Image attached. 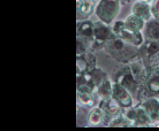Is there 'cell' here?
Here are the masks:
<instances>
[{
  "mask_svg": "<svg viewBox=\"0 0 159 131\" xmlns=\"http://www.w3.org/2000/svg\"><path fill=\"white\" fill-rule=\"evenodd\" d=\"M117 36L132 45L136 46L138 48H140L145 41L144 35L142 32H134L126 29L122 30L119 34L117 35Z\"/></svg>",
  "mask_w": 159,
  "mask_h": 131,
  "instance_id": "9a60e30c",
  "label": "cell"
},
{
  "mask_svg": "<svg viewBox=\"0 0 159 131\" xmlns=\"http://www.w3.org/2000/svg\"><path fill=\"white\" fill-rule=\"evenodd\" d=\"M119 2H120L121 6H125V5L130 4L131 2H132V0H119Z\"/></svg>",
  "mask_w": 159,
  "mask_h": 131,
  "instance_id": "484cf974",
  "label": "cell"
},
{
  "mask_svg": "<svg viewBox=\"0 0 159 131\" xmlns=\"http://www.w3.org/2000/svg\"><path fill=\"white\" fill-rule=\"evenodd\" d=\"M120 6L119 0H100L95 12L99 21L111 25L119 15Z\"/></svg>",
  "mask_w": 159,
  "mask_h": 131,
  "instance_id": "3957f363",
  "label": "cell"
},
{
  "mask_svg": "<svg viewBox=\"0 0 159 131\" xmlns=\"http://www.w3.org/2000/svg\"><path fill=\"white\" fill-rule=\"evenodd\" d=\"M76 62L77 74H88L97 67V58L91 51L77 56Z\"/></svg>",
  "mask_w": 159,
  "mask_h": 131,
  "instance_id": "4fadbf2b",
  "label": "cell"
},
{
  "mask_svg": "<svg viewBox=\"0 0 159 131\" xmlns=\"http://www.w3.org/2000/svg\"><path fill=\"white\" fill-rule=\"evenodd\" d=\"M159 54V42L157 41H144L139 48V55L146 68H148L150 62Z\"/></svg>",
  "mask_w": 159,
  "mask_h": 131,
  "instance_id": "52a82bcc",
  "label": "cell"
},
{
  "mask_svg": "<svg viewBox=\"0 0 159 131\" xmlns=\"http://www.w3.org/2000/svg\"><path fill=\"white\" fill-rule=\"evenodd\" d=\"M144 35L147 40L159 42V18H152L150 21L146 22Z\"/></svg>",
  "mask_w": 159,
  "mask_h": 131,
  "instance_id": "ac0fdd59",
  "label": "cell"
},
{
  "mask_svg": "<svg viewBox=\"0 0 159 131\" xmlns=\"http://www.w3.org/2000/svg\"><path fill=\"white\" fill-rule=\"evenodd\" d=\"M99 106L104 113V123H107V125L115 117L123 113V108L116 102L114 98H111L109 100H101Z\"/></svg>",
  "mask_w": 159,
  "mask_h": 131,
  "instance_id": "7c38bea8",
  "label": "cell"
},
{
  "mask_svg": "<svg viewBox=\"0 0 159 131\" xmlns=\"http://www.w3.org/2000/svg\"><path fill=\"white\" fill-rule=\"evenodd\" d=\"M112 98H114L123 109L134 106V97L131 95L130 92L125 87L115 82H113Z\"/></svg>",
  "mask_w": 159,
  "mask_h": 131,
  "instance_id": "9c48e42d",
  "label": "cell"
},
{
  "mask_svg": "<svg viewBox=\"0 0 159 131\" xmlns=\"http://www.w3.org/2000/svg\"><path fill=\"white\" fill-rule=\"evenodd\" d=\"M150 8L153 18H159V0H152L150 3Z\"/></svg>",
  "mask_w": 159,
  "mask_h": 131,
  "instance_id": "cb8c5ba5",
  "label": "cell"
},
{
  "mask_svg": "<svg viewBox=\"0 0 159 131\" xmlns=\"http://www.w3.org/2000/svg\"><path fill=\"white\" fill-rule=\"evenodd\" d=\"M117 35L113 32L112 28L101 21L94 22V44L92 50L97 51L104 48L109 41L113 39Z\"/></svg>",
  "mask_w": 159,
  "mask_h": 131,
  "instance_id": "277c9868",
  "label": "cell"
},
{
  "mask_svg": "<svg viewBox=\"0 0 159 131\" xmlns=\"http://www.w3.org/2000/svg\"><path fill=\"white\" fill-rule=\"evenodd\" d=\"M87 122L89 126H99L104 122V113L102 109L98 106H94L87 117Z\"/></svg>",
  "mask_w": 159,
  "mask_h": 131,
  "instance_id": "44dd1931",
  "label": "cell"
},
{
  "mask_svg": "<svg viewBox=\"0 0 159 131\" xmlns=\"http://www.w3.org/2000/svg\"><path fill=\"white\" fill-rule=\"evenodd\" d=\"M157 99H158V100H159V94H158V95H157Z\"/></svg>",
  "mask_w": 159,
  "mask_h": 131,
  "instance_id": "83f0119b",
  "label": "cell"
},
{
  "mask_svg": "<svg viewBox=\"0 0 159 131\" xmlns=\"http://www.w3.org/2000/svg\"><path fill=\"white\" fill-rule=\"evenodd\" d=\"M136 1H141V2H144V3H148V4H150L152 0H136Z\"/></svg>",
  "mask_w": 159,
  "mask_h": 131,
  "instance_id": "4316f807",
  "label": "cell"
},
{
  "mask_svg": "<svg viewBox=\"0 0 159 131\" xmlns=\"http://www.w3.org/2000/svg\"><path fill=\"white\" fill-rule=\"evenodd\" d=\"M108 127H134L130 120L125 116L124 113L115 117L108 124Z\"/></svg>",
  "mask_w": 159,
  "mask_h": 131,
  "instance_id": "7402d4cb",
  "label": "cell"
},
{
  "mask_svg": "<svg viewBox=\"0 0 159 131\" xmlns=\"http://www.w3.org/2000/svg\"><path fill=\"white\" fill-rule=\"evenodd\" d=\"M82 74L85 75L89 83L93 86L96 90H97V87L100 85L102 82H104V81L108 79L107 74L102 68H97V67L93 70H91L89 73Z\"/></svg>",
  "mask_w": 159,
  "mask_h": 131,
  "instance_id": "e0dca14e",
  "label": "cell"
},
{
  "mask_svg": "<svg viewBox=\"0 0 159 131\" xmlns=\"http://www.w3.org/2000/svg\"><path fill=\"white\" fill-rule=\"evenodd\" d=\"M112 93H113V82L109 78L104 82H102L97 87V95L101 100H109L112 98Z\"/></svg>",
  "mask_w": 159,
  "mask_h": 131,
  "instance_id": "ffe728a7",
  "label": "cell"
},
{
  "mask_svg": "<svg viewBox=\"0 0 159 131\" xmlns=\"http://www.w3.org/2000/svg\"><path fill=\"white\" fill-rule=\"evenodd\" d=\"M132 13L142 19L146 22L150 21L153 16L151 12L150 4L144 3L141 1H136L132 6Z\"/></svg>",
  "mask_w": 159,
  "mask_h": 131,
  "instance_id": "2e32d148",
  "label": "cell"
},
{
  "mask_svg": "<svg viewBox=\"0 0 159 131\" xmlns=\"http://www.w3.org/2000/svg\"><path fill=\"white\" fill-rule=\"evenodd\" d=\"M103 49L112 58L123 64H129L140 58L139 48L126 43L118 36L109 41Z\"/></svg>",
  "mask_w": 159,
  "mask_h": 131,
  "instance_id": "6da1fadb",
  "label": "cell"
},
{
  "mask_svg": "<svg viewBox=\"0 0 159 131\" xmlns=\"http://www.w3.org/2000/svg\"><path fill=\"white\" fill-rule=\"evenodd\" d=\"M114 82L125 87L131 93L134 98L141 97L142 84L136 80L131 70L129 64H125L124 68L118 70L114 74Z\"/></svg>",
  "mask_w": 159,
  "mask_h": 131,
  "instance_id": "7a4b0ae2",
  "label": "cell"
},
{
  "mask_svg": "<svg viewBox=\"0 0 159 131\" xmlns=\"http://www.w3.org/2000/svg\"><path fill=\"white\" fill-rule=\"evenodd\" d=\"M125 29V21H116V22L114 23L113 27H112L113 32L115 33L116 35L118 34H119L122 30H124Z\"/></svg>",
  "mask_w": 159,
  "mask_h": 131,
  "instance_id": "d4e9b609",
  "label": "cell"
},
{
  "mask_svg": "<svg viewBox=\"0 0 159 131\" xmlns=\"http://www.w3.org/2000/svg\"><path fill=\"white\" fill-rule=\"evenodd\" d=\"M76 27V38L84 41L92 49L94 44V22L89 20L80 21H77Z\"/></svg>",
  "mask_w": 159,
  "mask_h": 131,
  "instance_id": "ba28073f",
  "label": "cell"
},
{
  "mask_svg": "<svg viewBox=\"0 0 159 131\" xmlns=\"http://www.w3.org/2000/svg\"><path fill=\"white\" fill-rule=\"evenodd\" d=\"M95 93H97L96 89L89 83L79 86L77 87V100L80 105L92 107L96 103Z\"/></svg>",
  "mask_w": 159,
  "mask_h": 131,
  "instance_id": "30bf717a",
  "label": "cell"
},
{
  "mask_svg": "<svg viewBox=\"0 0 159 131\" xmlns=\"http://www.w3.org/2000/svg\"><path fill=\"white\" fill-rule=\"evenodd\" d=\"M140 105L147 112L152 122L159 121V100L157 97H149L142 99Z\"/></svg>",
  "mask_w": 159,
  "mask_h": 131,
  "instance_id": "5bb4252c",
  "label": "cell"
},
{
  "mask_svg": "<svg viewBox=\"0 0 159 131\" xmlns=\"http://www.w3.org/2000/svg\"><path fill=\"white\" fill-rule=\"evenodd\" d=\"M96 0H76L77 21L89 20L96 12Z\"/></svg>",
  "mask_w": 159,
  "mask_h": 131,
  "instance_id": "8fae6325",
  "label": "cell"
},
{
  "mask_svg": "<svg viewBox=\"0 0 159 131\" xmlns=\"http://www.w3.org/2000/svg\"><path fill=\"white\" fill-rule=\"evenodd\" d=\"M159 94V67L147 68V74L142 85L141 97L147 98L157 97Z\"/></svg>",
  "mask_w": 159,
  "mask_h": 131,
  "instance_id": "5b68a950",
  "label": "cell"
},
{
  "mask_svg": "<svg viewBox=\"0 0 159 131\" xmlns=\"http://www.w3.org/2000/svg\"><path fill=\"white\" fill-rule=\"evenodd\" d=\"M123 113L130 120L134 127H150L152 120L147 112L140 105L123 109Z\"/></svg>",
  "mask_w": 159,
  "mask_h": 131,
  "instance_id": "8992f818",
  "label": "cell"
},
{
  "mask_svg": "<svg viewBox=\"0 0 159 131\" xmlns=\"http://www.w3.org/2000/svg\"><path fill=\"white\" fill-rule=\"evenodd\" d=\"M124 21H125V29L134 32H142L146 25L145 21H143L142 19L133 13L126 18Z\"/></svg>",
  "mask_w": 159,
  "mask_h": 131,
  "instance_id": "d6986e66",
  "label": "cell"
},
{
  "mask_svg": "<svg viewBox=\"0 0 159 131\" xmlns=\"http://www.w3.org/2000/svg\"><path fill=\"white\" fill-rule=\"evenodd\" d=\"M89 51H92L90 45H89L84 41L80 40L79 38H76V54H77V56L82 55Z\"/></svg>",
  "mask_w": 159,
  "mask_h": 131,
  "instance_id": "603a6c76",
  "label": "cell"
}]
</instances>
